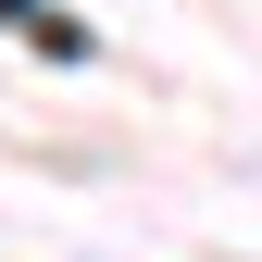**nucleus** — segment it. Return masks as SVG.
<instances>
[{"label": "nucleus", "mask_w": 262, "mask_h": 262, "mask_svg": "<svg viewBox=\"0 0 262 262\" xmlns=\"http://www.w3.org/2000/svg\"><path fill=\"white\" fill-rule=\"evenodd\" d=\"M0 25H25V38H50V50H88V38H75V25H62V13H50V0H0Z\"/></svg>", "instance_id": "obj_1"}]
</instances>
